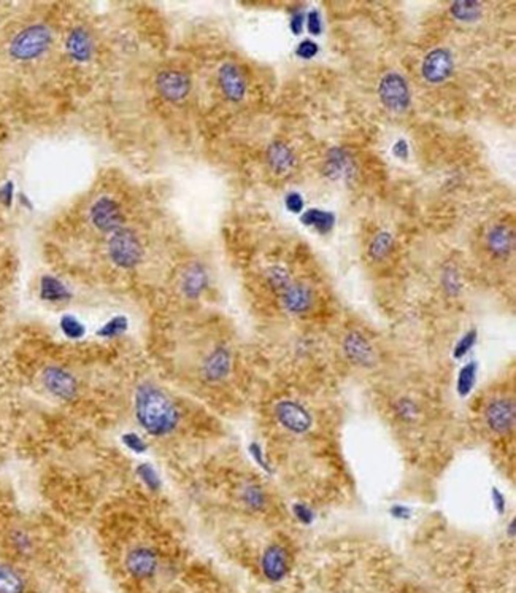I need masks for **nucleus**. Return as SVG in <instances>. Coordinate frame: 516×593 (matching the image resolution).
Masks as SVG:
<instances>
[{
	"label": "nucleus",
	"instance_id": "423d86ee",
	"mask_svg": "<svg viewBox=\"0 0 516 593\" xmlns=\"http://www.w3.org/2000/svg\"><path fill=\"white\" fill-rule=\"evenodd\" d=\"M274 417L283 429L295 436L308 433L313 427V415L310 410L294 399H281L276 403Z\"/></svg>",
	"mask_w": 516,
	"mask_h": 593
},
{
	"label": "nucleus",
	"instance_id": "9d476101",
	"mask_svg": "<svg viewBox=\"0 0 516 593\" xmlns=\"http://www.w3.org/2000/svg\"><path fill=\"white\" fill-rule=\"evenodd\" d=\"M91 221L100 233L113 234L124 226V214L119 204L111 197H100L90 210Z\"/></svg>",
	"mask_w": 516,
	"mask_h": 593
},
{
	"label": "nucleus",
	"instance_id": "f704fd0d",
	"mask_svg": "<svg viewBox=\"0 0 516 593\" xmlns=\"http://www.w3.org/2000/svg\"><path fill=\"white\" fill-rule=\"evenodd\" d=\"M477 339H478V333L477 329H470L465 333L461 339L457 341V344L453 348V358L455 360H461L464 358L465 355H467L474 346L477 344Z\"/></svg>",
	"mask_w": 516,
	"mask_h": 593
},
{
	"label": "nucleus",
	"instance_id": "de8ad7c7",
	"mask_svg": "<svg viewBox=\"0 0 516 593\" xmlns=\"http://www.w3.org/2000/svg\"><path fill=\"white\" fill-rule=\"evenodd\" d=\"M393 154L399 159H407L408 158V143L405 140L395 142L394 147H393Z\"/></svg>",
	"mask_w": 516,
	"mask_h": 593
},
{
	"label": "nucleus",
	"instance_id": "cd10ccee",
	"mask_svg": "<svg viewBox=\"0 0 516 593\" xmlns=\"http://www.w3.org/2000/svg\"><path fill=\"white\" fill-rule=\"evenodd\" d=\"M326 164H327V176L332 178L342 177L351 171V161L348 158V154L338 148L332 149V152L329 153V159L326 161Z\"/></svg>",
	"mask_w": 516,
	"mask_h": 593
},
{
	"label": "nucleus",
	"instance_id": "6e6552de",
	"mask_svg": "<svg viewBox=\"0 0 516 593\" xmlns=\"http://www.w3.org/2000/svg\"><path fill=\"white\" fill-rule=\"evenodd\" d=\"M381 104L391 111H404L410 107V88L402 75L391 72L381 78L379 86Z\"/></svg>",
	"mask_w": 516,
	"mask_h": 593
},
{
	"label": "nucleus",
	"instance_id": "2eb2a0df",
	"mask_svg": "<svg viewBox=\"0 0 516 593\" xmlns=\"http://www.w3.org/2000/svg\"><path fill=\"white\" fill-rule=\"evenodd\" d=\"M218 81L223 94L232 102H240L245 94H247V80H245V75L240 71V67L232 64V62H226V64H223L221 68H219Z\"/></svg>",
	"mask_w": 516,
	"mask_h": 593
},
{
	"label": "nucleus",
	"instance_id": "39448f33",
	"mask_svg": "<svg viewBox=\"0 0 516 593\" xmlns=\"http://www.w3.org/2000/svg\"><path fill=\"white\" fill-rule=\"evenodd\" d=\"M42 385L53 398L62 403H72L78 398V379L66 367L49 365L42 371Z\"/></svg>",
	"mask_w": 516,
	"mask_h": 593
},
{
	"label": "nucleus",
	"instance_id": "20e7f679",
	"mask_svg": "<svg viewBox=\"0 0 516 593\" xmlns=\"http://www.w3.org/2000/svg\"><path fill=\"white\" fill-rule=\"evenodd\" d=\"M124 571L137 582H145L157 576L161 570V557L156 549L149 546H135L124 557Z\"/></svg>",
	"mask_w": 516,
	"mask_h": 593
},
{
	"label": "nucleus",
	"instance_id": "a878e982",
	"mask_svg": "<svg viewBox=\"0 0 516 593\" xmlns=\"http://www.w3.org/2000/svg\"><path fill=\"white\" fill-rule=\"evenodd\" d=\"M129 329V318L125 315H115L111 317L109 322H105L102 326H100L96 334L102 339H116V337H121Z\"/></svg>",
	"mask_w": 516,
	"mask_h": 593
},
{
	"label": "nucleus",
	"instance_id": "393cba45",
	"mask_svg": "<svg viewBox=\"0 0 516 593\" xmlns=\"http://www.w3.org/2000/svg\"><path fill=\"white\" fill-rule=\"evenodd\" d=\"M242 503L247 506L250 511H254V513H259L264 511L267 506V493L264 491L261 485L257 484H248L242 489Z\"/></svg>",
	"mask_w": 516,
	"mask_h": 593
},
{
	"label": "nucleus",
	"instance_id": "aec40b11",
	"mask_svg": "<svg viewBox=\"0 0 516 593\" xmlns=\"http://www.w3.org/2000/svg\"><path fill=\"white\" fill-rule=\"evenodd\" d=\"M40 299L49 304H64L72 299V291L58 277L43 276L40 279Z\"/></svg>",
	"mask_w": 516,
	"mask_h": 593
},
{
	"label": "nucleus",
	"instance_id": "c03bdc74",
	"mask_svg": "<svg viewBox=\"0 0 516 593\" xmlns=\"http://www.w3.org/2000/svg\"><path fill=\"white\" fill-rule=\"evenodd\" d=\"M307 29L308 32L313 34V35H319L321 34V18L318 15V11H310L307 16Z\"/></svg>",
	"mask_w": 516,
	"mask_h": 593
},
{
	"label": "nucleus",
	"instance_id": "58836bf2",
	"mask_svg": "<svg viewBox=\"0 0 516 593\" xmlns=\"http://www.w3.org/2000/svg\"><path fill=\"white\" fill-rule=\"evenodd\" d=\"M442 282H443L445 291L448 293V295H451V296H456L457 293L461 291V282H459V274L455 269H451V267H448V269H446L443 272Z\"/></svg>",
	"mask_w": 516,
	"mask_h": 593
},
{
	"label": "nucleus",
	"instance_id": "72a5a7b5",
	"mask_svg": "<svg viewBox=\"0 0 516 593\" xmlns=\"http://www.w3.org/2000/svg\"><path fill=\"white\" fill-rule=\"evenodd\" d=\"M121 442L123 446L128 448L129 452L135 453V455H145L149 451V444L142 434H138L137 432H125L121 434Z\"/></svg>",
	"mask_w": 516,
	"mask_h": 593
},
{
	"label": "nucleus",
	"instance_id": "c756f323",
	"mask_svg": "<svg viewBox=\"0 0 516 593\" xmlns=\"http://www.w3.org/2000/svg\"><path fill=\"white\" fill-rule=\"evenodd\" d=\"M10 546L20 557H30L35 547L32 536L21 528H16L10 533Z\"/></svg>",
	"mask_w": 516,
	"mask_h": 593
},
{
	"label": "nucleus",
	"instance_id": "37998d69",
	"mask_svg": "<svg viewBox=\"0 0 516 593\" xmlns=\"http://www.w3.org/2000/svg\"><path fill=\"white\" fill-rule=\"evenodd\" d=\"M491 499H493V506H494V509L497 511V513H499V514L505 513L507 498L499 489H496V487H493V490H491Z\"/></svg>",
	"mask_w": 516,
	"mask_h": 593
},
{
	"label": "nucleus",
	"instance_id": "a18cd8bd",
	"mask_svg": "<svg viewBox=\"0 0 516 593\" xmlns=\"http://www.w3.org/2000/svg\"><path fill=\"white\" fill-rule=\"evenodd\" d=\"M389 514H391L395 520H408L412 517V511L410 508H407V506L394 504L391 506V509H389Z\"/></svg>",
	"mask_w": 516,
	"mask_h": 593
},
{
	"label": "nucleus",
	"instance_id": "5701e85b",
	"mask_svg": "<svg viewBox=\"0 0 516 593\" xmlns=\"http://www.w3.org/2000/svg\"><path fill=\"white\" fill-rule=\"evenodd\" d=\"M300 220H302V223L305 224V226H313L314 229H318L319 233L324 234V233H329V231L333 228V223H336V215L331 214V212H326V210L310 209L300 216Z\"/></svg>",
	"mask_w": 516,
	"mask_h": 593
},
{
	"label": "nucleus",
	"instance_id": "a211bd4d",
	"mask_svg": "<svg viewBox=\"0 0 516 593\" xmlns=\"http://www.w3.org/2000/svg\"><path fill=\"white\" fill-rule=\"evenodd\" d=\"M209 286V272L200 263H192L186 267L181 277V291L188 299H199Z\"/></svg>",
	"mask_w": 516,
	"mask_h": 593
},
{
	"label": "nucleus",
	"instance_id": "f257e3e1",
	"mask_svg": "<svg viewBox=\"0 0 516 593\" xmlns=\"http://www.w3.org/2000/svg\"><path fill=\"white\" fill-rule=\"evenodd\" d=\"M134 415L138 427L153 438L170 436L181 422L177 403L151 382H143L135 389Z\"/></svg>",
	"mask_w": 516,
	"mask_h": 593
},
{
	"label": "nucleus",
	"instance_id": "1a4fd4ad",
	"mask_svg": "<svg viewBox=\"0 0 516 593\" xmlns=\"http://www.w3.org/2000/svg\"><path fill=\"white\" fill-rule=\"evenodd\" d=\"M259 568L262 576L266 580L272 584H278L285 580L286 576L291 571V555L285 546L274 542L269 544L261 555Z\"/></svg>",
	"mask_w": 516,
	"mask_h": 593
},
{
	"label": "nucleus",
	"instance_id": "6ab92c4d",
	"mask_svg": "<svg viewBox=\"0 0 516 593\" xmlns=\"http://www.w3.org/2000/svg\"><path fill=\"white\" fill-rule=\"evenodd\" d=\"M267 162L276 176H285L295 164L293 149L285 142H272L267 148Z\"/></svg>",
	"mask_w": 516,
	"mask_h": 593
},
{
	"label": "nucleus",
	"instance_id": "4468645a",
	"mask_svg": "<svg viewBox=\"0 0 516 593\" xmlns=\"http://www.w3.org/2000/svg\"><path fill=\"white\" fill-rule=\"evenodd\" d=\"M232 369V355L229 348L219 346L207 355L202 363V377L209 384H218L229 376Z\"/></svg>",
	"mask_w": 516,
	"mask_h": 593
},
{
	"label": "nucleus",
	"instance_id": "9b49d317",
	"mask_svg": "<svg viewBox=\"0 0 516 593\" xmlns=\"http://www.w3.org/2000/svg\"><path fill=\"white\" fill-rule=\"evenodd\" d=\"M191 86V78L185 72L173 71V68L162 71L156 77V88L168 102L183 101L190 94Z\"/></svg>",
	"mask_w": 516,
	"mask_h": 593
},
{
	"label": "nucleus",
	"instance_id": "ddd939ff",
	"mask_svg": "<svg viewBox=\"0 0 516 593\" xmlns=\"http://www.w3.org/2000/svg\"><path fill=\"white\" fill-rule=\"evenodd\" d=\"M453 67H455V62H453V56L448 49L437 48L426 56L423 66H421V72H423L426 81L437 85L443 83L445 80L451 77Z\"/></svg>",
	"mask_w": 516,
	"mask_h": 593
},
{
	"label": "nucleus",
	"instance_id": "8fccbe9b",
	"mask_svg": "<svg viewBox=\"0 0 516 593\" xmlns=\"http://www.w3.org/2000/svg\"><path fill=\"white\" fill-rule=\"evenodd\" d=\"M21 202H23L24 205H26V207H27V209H32V204H30V201H29V199H27L26 196H24V195H21Z\"/></svg>",
	"mask_w": 516,
	"mask_h": 593
},
{
	"label": "nucleus",
	"instance_id": "7ed1b4c3",
	"mask_svg": "<svg viewBox=\"0 0 516 593\" xmlns=\"http://www.w3.org/2000/svg\"><path fill=\"white\" fill-rule=\"evenodd\" d=\"M145 250L138 236L129 228H121L111 234L109 240V257L111 263L121 269H134L142 263Z\"/></svg>",
	"mask_w": 516,
	"mask_h": 593
},
{
	"label": "nucleus",
	"instance_id": "79ce46f5",
	"mask_svg": "<svg viewBox=\"0 0 516 593\" xmlns=\"http://www.w3.org/2000/svg\"><path fill=\"white\" fill-rule=\"evenodd\" d=\"M285 205L293 214H300V212L304 210V199H302L299 192H289L285 199Z\"/></svg>",
	"mask_w": 516,
	"mask_h": 593
},
{
	"label": "nucleus",
	"instance_id": "ea45409f",
	"mask_svg": "<svg viewBox=\"0 0 516 593\" xmlns=\"http://www.w3.org/2000/svg\"><path fill=\"white\" fill-rule=\"evenodd\" d=\"M295 54L302 59H313L318 54V45L312 40H304L295 49Z\"/></svg>",
	"mask_w": 516,
	"mask_h": 593
},
{
	"label": "nucleus",
	"instance_id": "e433bc0d",
	"mask_svg": "<svg viewBox=\"0 0 516 593\" xmlns=\"http://www.w3.org/2000/svg\"><path fill=\"white\" fill-rule=\"evenodd\" d=\"M395 412L405 422H412L418 417V405L410 398H400L398 403H395Z\"/></svg>",
	"mask_w": 516,
	"mask_h": 593
},
{
	"label": "nucleus",
	"instance_id": "0eeeda50",
	"mask_svg": "<svg viewBox=\"0 0 516 593\" xmlns=\"http://www.w3.org/2000/svg\"><path fill=\"white\" fill-rule=\"evenodd\" d=\"M484 425L491 433L497 436H507L515 432L516 405L513 398H494L486 404L483 412Z\"/></svg>",
	"mask_w": 516,
	"mask_h": 593
},
{
	"label": "nucleus",
	"instance_id": "4c0bfd02",
	"mask_svg": "<svg viewBox=\"0 0 516 593\" xmlns=\"http://www.w3.org/2000/svg\"><path fill=\"white\" fill-rule=\"evenodd\" d=\"M293 515L295 517V520L302 523V525H310V523H313L314 519H317L314 511L310 508V506H307L304 503L293 504Z\"/></svg>",
	"mask_w": 516,
	"mask_h": 593
},
{
	"label": "nucleus",
	"instance_id": "c9c22d12",
	"mask_svg": "<svg viewBox=\"0 0 516 593\" xmlns=\"http://www.w3.org/2000/svg\"><path fill=\"white\" fill-rule=\"evenodd\" d=\"M248 453H250V457L253 458L254 463H256L257 466H259L264 472H267V474H274L272 465H270L269 458L266 457V452H264V448H262V446L259 444V442H250V446H248Z\"/></svg>",
	"mask_w": 516,
	"mask_h": 593
},
{
	"label": "nucleus",
	"instance_id": "f3484780",
	"mask_svg": "<svg viewBox=\"0 0 516 593\" xmlns=\"http://www.w3.org/2000/svg\"><path fill=\"white\" fill-rule=\"evenodd\" d=\"M68 56L77 62H87L94 56L92 35L85 27H75L70 30L66 40Z\"/></svg>",
	"mask_w": 516,
	"mask_h": 593
},
{
	"label": "nucleus",
	"instance_id": "bb28decb",
	"mask_svg": "<svg viewBox=\"0 0 516 593\" xmlns=\"http://www.w3.org/2000/svg\"><path fill=\"white\" fill-rule=\"evenodd\" d=\"M135 476L138 477V480L143 484V487L149 491L157 493L162 489V479L159 476V472H157L156 467L151 465V463H138L135 466Z\"/></svg>",
	"mask_w": 516,
	"mask_h": 593
},
{
	"label": "nucleus",
	"instance_id": "f03ea898",
	"mask_svg": "<svg viewBox=\"0 0 516 593\" xmlns=\"http://www.w3.org/2000/svg\"><path fill=\"white\" fill-rule=\"evenodd\" d=\"M53 34L43 24H34L23 29L10 43V54L16 61H34L48 51Z\"/></svg>",
	"mask_w": 516,
	"mask_h": 593
},
{
	"label": "nucleus",
	"instance_id": "09e8293b",
	"mask_svg": "<svg viewBox=\"0 0 516 593\" xmlns=\"http://www.w3.org/2000/svg\"><path fill=\"white\" fill-rule=\"evenodd\" d=\"M515 533H516V522L515 519H512L507 525V534H510V538H515Z\"/></svg>",
	"mask_w": 516,
	"mask_h": 593
},
{
	"label": "nucleus",
	"instance_id": "412c9836",
	"mask_svg": "<svg viewBox=\"0 0 516 593\" xmlns=\"http://www.w3.org/2000/svg\"><path fill=\"white\" fill-rule=\"evenodd\" d=\"M488 247L494 257L507 258L515 247L513 231L507 226H494L488 234Z\"/></svg>",
	"mask_w": 516,
	"mask_h": 593
},
{
	"label": "nucleus",
	"instance_id": "c85d7f7f",
	"mask_svg": "<svg viewBox=\"0 0 516 593\" xmlns=\"http://www.w3.org/2000/svg\"><path fill=\"white\" fill-rule=\"evenodd\" d=\"M59 329H61V333L70 341H81L86 336L85 323L81 322L78 317H75L72 314H66L61 317Z\"/></svg>",
	"mask_w": 516,
	"mask_h": 593
},
{
	"label": "nucleus",
	"instance_id": "f8f14e48",
	"mask_svg": "<svg viewBox=\"0 0 516 593\" xmlns=\"http://www.w3.org/2000/svg\"><path fill=\"white\" fill-rule=\"evenodd\" d=\"M343 353L351 365L372 367L376 363V352L370 341L360 331H350L343 339Z\"/></svg>",
	"mask_w": 516,
	"mask_h": 593
},
{
	"label": "nucleus",
	"instance_id": "b1692460",
	"mask_svg": "<svg viewBox=\"0 0 516 593\" xmlns=\"http://www.w3.org/2000/svg\"><path fill=\"white\" fill-rule=\"evenodd\" d=\"M477 374H478V363L477 361H470V363L464 365L457 372V380H456V391L461 398H467L474 386L477 384Z\"/></svg>",
	"mask_w": 516,
	"mask_h": 593
},
{
	"label": "nucleus",
	"instance_id": "473e14b6",
	"mask_svg": "<svg viewBox=\"0 0 516 593\" xmlns=\"http://www.w3.org/2000/svg\"><path fill=\"white\" fill-rule=\"evenodd\" d=\"M393 248H394L393 236L389 233H381L372 240V245H370V257L376 261H381L393 252Z\"/></svg>",
	"mask_w": 516,
	"mask_h": 593
},
{
	"label": "nucleus",
	"instance_id": "2f4dec72",
	"mask_svg": "<svg viewBox=\"0 0 516 593\" xmlns=\"http://www.w3.org/2000/svg\"><path fill=\"white\" fill-rule=\"evenodd\" d=\"M266 279L270 288H272L275 293H278V295H281V293L293 283L291 277H289V272L280 266L270 267L266 274Z\"/></svg>",
	"mask_w": 516,
	"mask_h": 593
},
{
	"label": "nucleus",
	"instance_id": "4be33fe9",
	"mask_svg": "<svg viewBox=\"0 0 516 593\" xmlns=\"http://www.w3.org/2000/svg\"><path fill=\"white\" fill-rule=\"evenodd\" d=\"M26 579L11 565L0 563V593H26Z\"/></svg>",
	"mask_w": 516,
	"mask_h": 593
},
{
	"label": "nucleus",
	"instance_id": "49530a36",
	"mask_svg": "<svg viewBox=\"0 0 516 593\" xmlns=\"http://www.w3.org/2000/svg\"><path fill=\"white\" fill-rule=\"evenodd\" d=\"M304 24H305V15L302 13V11L293 15V18H291V30H293V32L295 35L302 34V29H304Z\"/></svg>",
	"mask_w": 516,
	"mask_h": 593
},
{
	"label": "nucleus",
	"instance_id": "7c9ffc66",
	"mask_svg": "<svg viewBox=\"0 0 516 593\" xmlns=\"http://www.w3.org/2000/svg\"><path fill=\"white\" fill-rule=\"evenodd\" d=\"M451 15L459 21L474 23L481 16V5L478 2H455L451 5Z\"/></svg>",
	"mask_w": 516,
	"mask_h": 593
},
{
	"label": "nucleus",
	"instance_id": "dca6fc26",
	"mask_svg": "<svg viewBox=\"0 0 516 593\" xmlns=\"http://www.w3.org/2000/svg\"><path fill=\"white\" fill-rule=\"evenodd\" d=\"M280 298L283 307L293 315L307 314V312L313 307L314 302L313 291L305 285L294 282L281 293Z\"/></svg>",
	"mask_w": 516,
	"mask_h": 593
},
{
	"label": "nucleus",
	"instance_id": "a19ab883",
	"mask_svg": "<svg viewBox=\"0 0 516 593\" xmlns=\"http://www.w3.org/2000/svg\"><path fill=\"white\" fill-rule=\"evenodd\" d=\"M15 199V183L7 182L0 186V204L5 205V207H11Z\"/></svg>",
	"mask_w": 516,
	"mask_h": 593
}]
</instances>
